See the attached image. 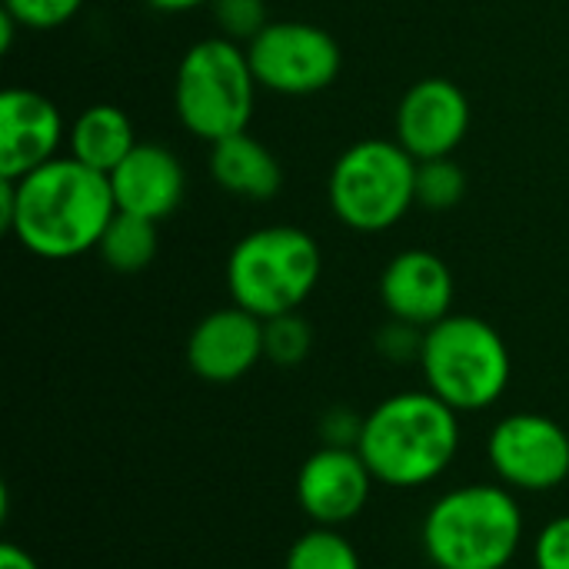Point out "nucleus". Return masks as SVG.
Wrapping results in <instances>:
<instances>
[{"label": "nucleus", "mask_w": 569, "mask_h": 569, "mask_svg": "<svg viewBox=\"0 0 569 569\" xmlns=\"http://www.w3.org/2000/svg\"><path fill=\"white\" fill-rule=\"evenodd\" d=\"M117 213L107 173H97L70 153L30 170L0 177V227L40 260H73L97 250Z\"/></svg>", "instance_id": "f257e3e1"}, {"label": "nucleus", "mask_w": 569, "mask_h": 569, "mask_svg": "<svg viewBox=\"0 0 569 569\" xmlns=\"http://www.w3.org/2000/svg\"><path fill=\"white\" fill-rule=\"evenodd\" d=\"M460 413L430 390H400L380 400L357 440L380 487L420 490L437 483L460 457Z\"/></svg>", "instance_id": "f03ea898"}, {"label": "nucleus", "mask_w": 569, "mask_h": 569, "mask_svg": "<svg viewBox=\"0 0 569 569\" xmlns=\"http://www.w3.org/2000/svg\"><path fill=\"white\" fill-rule=\"evenodd\" d=\"M523 537V507L503 483H463L440 493L420 527L433 569H510Z\"/></svg>", "instance_id": "7ed1b4c3"}, {"label": "nucleus", "mask_w": 569, "mask_h": 569, "mask_svg": "<svg viewBox=\"0 0 569 569\" xmlns=\"http://www.w3.org/2000/svg\"><path fill=\"white\" fill-rule=\"evenodd\" d=\"M223 277L230 303L270 320L293 313L310 300L323 277V250L300 227H257L233 243Z\"/></svg>", "instance_id": "20e7f679"}, {"label": "nucleus", "mask_w": 569, "mask_h": 569, "mask_svg": "<svg viewBox=\"0 0 569 569\" xmlns=\"http://www.w3.org/2000/svg\"><path fill=\"white\" fill-rule=\"evenodd\" d=\"M420 373L427 390L463 417L503 400L513 377V357L493 323L473 313H450L427 330Z\"/></svg>", "instance_id": "39448f33"}, {"label": "nucleus", "mask_w": 569, "mask_h": 569, "mask_svg": "<svg viewBox=\"0 0 569 569\" xmlns=\"http://www.w3.org/2000/svg\"><path fill=\"white\" fill-rule=\"evenodd\" d=\"M257 90L260 83L247 47L213 33L180 57L173 73V110L187 133L217 143L250 127Z\"/></svg>", "instance_id": "423d86ee"}, {"label": "nucleus", "mask_w": 569, "mask_h": 569, "mask_svg": "<svg viewBox=\"0 0 569 569\" xmlns=\"http://www.w3.org/2000/svg\"><path fill=\"white\" fill-rule=\"evenodd\" d=\"M327 200L343 227L383 233L417 203V160L397 140H357L333 160Z\"/></svg>", "instance_id": "0eeeda50"}, {"label": "nucleus", "mask_w": 569, "mask_h": 569, "mask_svg": "<svg viewBox=\"0 0 569 569\" xmlns=\"http://www.w3.org/2000/svg\"><path fill=\"white\" fill-rule=\"evenodd\" d=\"M247 57L260 90L280 97H313L327 90L343 67L333 33L307 20H270L247 43Z\"/></svg>", "instance_id": "6e6552de"}, {"label": "nucleus", "mask_w": 569, "mask_h": 569, "mask_svg": "<svg viewBox=\"0 0 569 569\" xmlns=\"http://www.w3.org/2000/svg\"><path fill=\"white\" fill-rule=\"evenodd\" d=\"M487 463L513 493H550L569 480V430L547 413H507L487 437Z\"/></svg>", "instance_id": "1a4fd4ad"}, {"label": "nucleus", "mask_w": 569, "mask_h": 569, "mask_svg": "<svg viewBox=\"0 0 569 569\" xmlns=\"http://www.w3.org/2000/svg\"><path fill=\"white\" fill-rule=\"evenodd\" d=\"M373 487L377 480L357 447H327V443L303 460L293 480L297 507L303 510V517L313 527H333V530H343L367 510Z\"/></svg>", "instance_id": "9d476101"}, {"label": "nucleus", "mask_w": 569, "mask_h": 569, "mask_svg": "<svg viewBox=\"0 0 569 569\" xmlns=\"http://www.w3.org/2000/svg\"><path fill=\"white\" fill-rule=\"evenodd\" d=\"M470 133V100L447 77H423L407 87L393 117V140L420 163L453 157Z\"/></svg>", "instance_id": "9b49d317"}, {"label": "nucleus", "mask_w": 569, "mask_h": 569, "mask_svg": "<svg viewBox=\"0 0 569 569\" xmlns=\"http://www.w3.org/2000/svg\"><path fill=\"white\" fill-rule=\"evenodd\" d=\"M60 107L30 87H7L0 93V177L17 180L60 157L67 143Z\"/></svg>", "instance_id": "f8f14e48"}, {"label": "nucleus", "mask_w": 569, "mask_h": 569, "mask_svg": "<svg viewBox=\"0 0 569 569\" xmlns=\"http://www.w3.org/2000/svg\"><path fill=\"white\" fill-rule=\"evenodd\" d=\"M263 360V320L230 303L197 320L187 337V367L203 383L243 380Z\"/></svg>", "instance_id": "ddd939ff"}, {"label": "nucleus", "mask_w": 569, "mask_h": 569, "mask_svg": "<svg viewBox=\"0 0 569 569\" xmlns=\"http://www.w3.org/2000/svg\"><path fill=\"white\" fill-rule=\"evenodd\" d=\"M457 280L443 257L433 250H400L380 273V300L387 317L430 330L453 313Z\"/></svg>", "instance_id": "4468645a"}, {"label": "nucleus", "mask_w": 569, "mask_h": 569, "mask_svg": "<svg viewBox=\"0 0 569 569\" xmlns=\"http://www.w3.org/2000/svg\"><path fill=\"white\" fill-rule=\"evenodd\" d=\"M110 190L120 213H133L153 223L173 217L187 197V170L180 157L163 143H137L113 170Z\"/></svg>", "instance_id": "2eb2a0df"}, {"label": "nucleus", "mask_w": 569, "mask_h": 569, "mask_svg": "<svg viewBox=\"0 0 569 569\" xmlns=\"http://www.w3.org/2000/svg\"><path fill=\"white\" fill-rule=\"evenodd\" d=\"M207 167L213 183L240 200H273L283 187V167L277 153L247 130L210 143Z\"/></svg>", "instance_id": "dca6fc26"}, {"label": "nucleus", "mask_w": 569, "mask_h": 569, "mask_svg": "<svg viewBox=\"0 0 569 569\" xmlns=\"http://www.w3.org/2000/svg\"><path fill=\"white\" fill-rule=\"evenodd\" d=\"M137 143L133 120L117 103H90L67 127V153L107 177Z\"/></svg>", "instance_id": "f3484780"}, {"label": "nucleus", "mask_w": 569, "mask_h": 569, "mask_svg": "<svg viewBox=\"0 0 569 569\" xmlns=\"http://www.w3.org/2000/svg\"><path fill=\"white\" fill-rule=\"evenodd\" d=\"M160 223L133 217V213H113L110 227L103 230L97 253L113 273H140L147 270L160 253Z\"/></svg>", "instance_id": "a211bd4d"}, {"label": "nucleus", "mask_w": 569, "mask_h": 569, "mask_svg": "<svg viewBox=\"0 0 569 569\" xmlns=\"http://www.w3.org/2000/svg\"><path fill=\"white\" fill-rule=\"evenodd\" d=\"M283 569H363V563L343 530L310 527L290 543Z\"/></svg>", "instance_id": "6ab92c4d"}, {"label": "nucleus", "mask_w": 569, "mask_h": 569, "mask_svg": "<svg viewBox=\"0 0 569 569\" xmlns=\"http://www.w3.org/2000/svg\"><path fill=\"white\" fill-rule=\"evenodd\" d=\"M313 350V327L300 310L263 320V360L273 367H300Z\"/></svg>", "instance_id": "aec40b11"}, {"label": "nucleus", "mask_w": 569, "mask_h": 569, "mask_svg": "<svg viewBox=\"0 0 569 569\" xmlns=\"http://www.w3.org/2000/svg\"><path fill=\"white\" fill-rule=\"evenodd\" d=\"M463 197H467V173L453 157L417 163V207L443 213L453 210Z\"/></svg>", "instance_id": "412c9836"}, {"label": "nucleus", "mask_w": 569, "mask_h": 569, "mask_svg": "<svg viewBox=\"0 0 569 569\" xmlns=\"http://www.w3.org/2000/svg\"><path fill=\"white\" fill-rule=\"evenodd\" d=\"M210 13H213V23H217L220 37H227L233 43H243V47L270 23L267 0H213Z\"/></svg>", "instance_id": "4be33fe9"}, {"label": "nucleus", "mask_w": 569, "mask_h": 569, "mask_svg": "<svg viewBox=\"0 0 569 569\" xmlns=\"http://www.w3.org/2000/svg\"><path fill=\"white\" fill-rule=\"evenodd\" d=\"M87 0H3V10L20 23V30H53L73 20Z\"/></svg>", "instance_id": "5701e85b"}, {"label": "nucleus", "mask_w": 569, "mask_h": 569, "mask_svg": "<svg viewBox=\"0 0 569 569\" xmlns=\"http://www.w3.org/2000/svg\"><path fill=\"white\" fill-rule=\"evenodd\" d=\"M423 337L427 330L413 327V323H403V320H387L380 330H377V353L390 363H420V353H423Z\"/></svg>", "instance_id": "b1692460"}, {"label": "nucleus", "mask_w": 569, "mask_h": 569, "mask_svg": "<svg viewBox=\"0 0 569 569\" xmlns=\"http://www.w3.org/2000/svg\"><path fill=\"white\" fill-rule=\"evenodd\" d=\"M533 569H569V513L540 527L533 540Z\"/></svg>", "instance_id": "393cba45"}, {"label": "nucleus", "mask_w": 569, "mask_h": 569, "mask_svg": "<svg viewBox=\"0 0 569 569\" xmlns=\"http://www.w3.org/2000/svg\"><path fill=\"white\" fill-rule=\"evenodd\" d=\"M363 430V417H357L353 410H330L320 420V437L327 447H357Z\"/></svg>", "instance_id": "a878e982"}, {"label": "nucleus", "mask_w": 569, "mask_h": 569, "mask_svg": "<svg viewBox=\"0 0 569 569\" xmlns=\"http://www.w3.org/2000/svg\"><path fill=\"white\" fill-rule=\"evenodd\" d=\"M0 569H40V563L17 543H0Z\"/></svg>", "instance_id": "bb28decb"}, {"label": "nucleus", "mask_w": 569, "mask_h": 569, "mask_svg": "<svg viewBox=\"0 0 569 569\" xmlns=\"http://www.w3.org/2000/svg\"><path fill=\"white\" fill-rule=\"evenodd\" d=\"M150 10L157 13H187V10H200V7H210L213 0H143Z\"/></svg>", "instance_id": "cd10ccee"}]
</instances>
